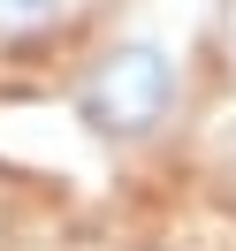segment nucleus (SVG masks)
Returning <instances> with one entry per match:
<instances>
[{
    "label": "nucleus",
    "mask_w": 236,
    "mask_h": 251,
    "mask_svg": "<svg viewBox=\"0 0 236 251\" xmlns=\"http://www.w3.org/2000/svg\"><path fill=\"white\" fill-rule=\"evenodd\" d=\"M77 16V0H0V46H31V38L61 31Z\"/></svg>",
    "instance_id": "f03ea898"
},
{
    "label": "nucleus",
    "mask_w": 236,
    "mask_h": 251,
    "mask_svg": "<svg viewBox=\"0 0 236 251\" xmlns=\"http://www.w3.org/2000/svg\"><path fill=\"white\" fill-rule=\"evenodd\" d=\"M183 107V61L168 38H114L77 84V114L107 145H145Z\"/></svg>",
    "instance_id": "f257e3e1"
}]
</instances>
